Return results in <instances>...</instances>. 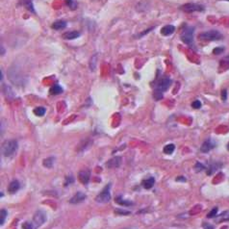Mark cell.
<instances>
[{
    "label": "cell",
    "mask_w": 229,
    "mask_h": 229,
    "mask_svg": "<svg viewBox=\"0 0 229 229\" xmlns=\"http://www.w3.org/2000/svg\"><path fill=\"white\" fill-rule=\"evenodd\" d=\"M18 147H19V144L17 141L9 140V141H6L2 144L1 152L5 157H11L16 153V151L18 150Z\"/></svg>",
    "instance_id": "6da1fadb"
},
{
    "label": "cell",
    "mask_w": 229,
    "mask_h": 229,
    "mask_svg": "<svg viewBox=\"0 0 229 229\" xmlns=\"http://www.w3.org/2000/svg\"><path fill=\"white\" fill-rule=\"evenodd\" d=\"M110 188H111V183L107 185L102 192L95 197V201L99 203H107L111 200V194H110Z\"/></svg>",
    "instance_id": "7a4b0ae2"
},
{
    "label": "cell",
    "mask_w": 229,
    "mask_h": 229,
    "mask_svg": "<svg viewBox=\"0 0 229 229\" xmlns=\"http://www.w3.org/2000/svg\"><path fill=\"white\" fill-rule=\"evenodd\" d=\"M199 38L204 41H219L221 40L222 35L217 30H210V31L201 33L199 35Z\"/></svg>",
    "instance_id": "3957f363"
},
{
    "label": "cell",
    "mask_w": 229,
    "mask_h": 229,
    "mask_svg": "<svg viewBox=\"0 0 229 229\" xmlns=\"http://www.w3.org/2000/svg\"><path fill=\"white\" fill-rule=\"evenodd\" d=\"M194 28L193 27H186L185 29H183V31L181 33V41L186 43V44H191L193 43L194 41Z\"/></svg>",
    "instance_id": "277c9868"
},
{
    "label": "cell",
    "mask_w": 229,
    "mask_h": 229,
    "mask_svg": "<svg viewBox=\"0 0 229 229\" xmlns=\"http://www.w3.org/2000/svg\"><path fill=\"white\" fill-rule=\"evenodd\" d=\"M171 85H172V80H171L169 77H164V78H162V79L158 82V84H157V86H156V89H155L154 90L160 91V93L163 94L164 91H166V90H169V88L171 87Z\"/></svg>",
    "instance_id": "5b68a950"
},
{
    "label": "cell",
    "mask_w": 229,
    "mask_h": 229,
    "mask_svg": "<svg viewBox=\"0 0 229 229\" xmlns=\"http://www.w3.org/2000/svg\"><path fill=\"white\" fill-rule=\"evenodd\" d=\"M45 221H46V215L43 211H37L35 213V215L33 217V223L36 227L41 226V224H43Z\"/></svg>",
    "instance_id": "8992f818"
},
{
    "label": "cell",
    "mask_w": 229,
    "mask_h": 229,
    "mask_svg": "<svg viewBox=\"0 0 229 229\" xmlns=\"http://www.w3.org/2000/svg\"><path fill=\"white\" fill-rule=\"evenodd\" d=\"M181 10L184 11L185 13H194V12H202L204 11V7L199 4H194V3H188L181 7Z\"/></svg>",
    "instance_id": "52a82bcc"
},
{
    "label": "cell",
    "mask_w": 229,
    "mask_h": 229,
    "mask_svg": "<svg viewBox=\"0 0 229 229\" xmlns=\"http://www.w3.org/2000/svg\"><path fill=\"white\" fill-rule=\"evenodd\" d=\"M85 198H86L85 194H83L82 192H77V193H76V194L70 198L69 203H71V204H78V203H80V202H83V201L85 200Z\"/></svg>",
    "instance_id": "ba28073f"
},
{
    "label": "cell",
    "mask_w": 229,
    "mask_h": 229,
    "mask_svg": "<svg viewBox=\"0 0 229 229\" xmlns=\"http://www.w3.org/2000/svg\"><path fill=\"white\" fill-rule=\"evenodd\" d=\"M90 178V171H82L78 173V179L82 183V184L86 185L89 183Z\"/></svg>",
    "instance_id": "9c48e42d"
},
{
    "label": "cell",
    "mask_w": 229,
    "mask_h": 229,
    "mask_svg": "<svg viewBox=\"0 0 229 229\" xmlns=\"http://www.w3.org/2000/svg\"><path fill=\"white\" fill-rule=\"evenodd\" d=\"M214 147H215V143H214L211 139H209L202 144V145L200 147V151L203 152V153H207V152H209Z\"/></svg>",
    "instance_id": "30bf717a"
},
{
    "label": "cell",
    "mask_w": 229,
    "mask_h": 229,
    "mask_svg": "<svg viewBox=\"0 0 229 229\" xmlns=\"http://www.w3.org/2000/svg\"><path fill=\"white\" fill-rule=\"evenodd\" d=\"M20 188V183L19 180H14L10 183V185L8 187V191L10 194H16Z\"/></svg>",
    "instance_id": "8fae6325"
},
{
    "label": "cell",
    "mask_w": 229,
    "mask_h": 229,
    "mask_svg": "<svg viewBox=\"0 0 229 229\" xmlns=\"http://www.w3.org/2000/svg\"><path fill=\"white\" fill-rule=\"evenodd\" d=\"M120 164H121V157H114L113 159L108 161V163L106 164V166H108L109 169H115V167L119 166Z\"/></svg>",
    "instance_id": "7c38bea8"
},
{
    "label": "cell",
    "mask_w": 229,
    "mask_h": 229,
    "mask_svg": "<svg viewBox=\"0 0 229 229\" xmlns=\"http://www.w3.org/2000/svg\"><path fill=\"white\" fill-rule=\"evenodd\" d=\"M175 31V27L173 25H166L162 28L161 30V34L163 36H171L173 34Z\"/></svg>",
    "instance_id": "4fadbf2b"
},
{
    "label": "cell",
    "mask_w": 229,
    "mask_h": 229,
    "mask_svg": "<svg viewBox=\"0 0 229 229\" xmlns=\"http://www.w3.org/2000/svg\"><path fill=\"white\" fill-rule=\"evenodd\" d=\"M154 184H155V179H154L153 177H148V178H146V179H144L143 182H142L143 187H144V189H146V190L151 189L152 187L154 186Z\"/></svg>",
    "instance_id": "5bb4252c"
},
{
    "label": "cell",
    "mask_w": 229,
    "mask_h": 229,
    "mask_svg": "<svg viewBox=\"0 0 229 229\" xmlns=\"http://www.w3.org/2000/svg\"><path fill=\"white\" fill-rule=\"evenodd\" d=\"M2 90H3L4 95H5L9 100H12V99L14 97V91H13V90H12V88H11L10 86H8V85H4Z\"/></svg>",
    "instance_id": "9a60e30c"
},
{
    "label": "cell",
    "mask_w": 229,
    "mask_h": 229,
    "mask_svg": "<svg viewBox=\"0 0 229 229\" xmlns=\"http://www.w3.org/2000/svg\"><path fill=\"white\" fill-rule=\"evenodd\" d=\"M80 37V33L77 31H69V32H66L63 35V38L66 40H75Z\"/></svg>",
    "instance_id": "2e32d148"
},
{
    "label": "cell",
    "mask_w": 229,
    "mask_h": 229,
    "mask_svg": "<svg viewBox=\"0 0 229 229\" xmlns=\"http://www.w3.org/2000/svg\"><path fill=\"white\" fill-rule=\"evenodd\" d=\"M63 93V88L61 87L60 85L58 84H55L53 85L50 90H49V94L52 95H61Z\"/></svg>",
    "instance_id": "e0dca14e"
},
{
    "label": "cell",
    "mask_w": 229,
    "mask_h": 229,
    "mask_svg": "<svg viewBox=\"0 0 229 229\" xmlns=\"http://www.w3.org/2000/svg\"><path fill=\"white\" fill-rule=\"evenodd\" d=\"M52 29L54 30H61L64 29L67 27V22L65 20H56L52 25H51Z\"/></svg>",
    "instance_id": "ac0fdd59"
},
{
    "label": "cell",
    "mask_w": 229,
    "mask_h": 229,
    "mask_svg": "<svg viewBox=\"0 0 229 229\" xmlns=\"http://www.w3.org/2000/svg\"><path fill=\"white\" fill-rule=\"evenodd\" d=\"M19 5H23L29 11H31L32 13H35V9H34L33 3H32V0H20Z\"/></svg>",
    "instance_id": "d6986e66"
},
{
    "label": "cell",
    "mask_w": 229,
    "mask_h": 229,
    "mask_svg": "<svg viewBox=\"0 0 229 229\" xmlns=\"http://www.w3.org/2000/svg\"><path fill=\"white\" fill-rule=\"evenodd\" d=\"M215 220L217 222H222L225 221H229V211H225L222 214H221V215L216 216Z\"/></svg>",
    "instance_id": "ffe728a7"
},
{
    "label": "cell",
    "mask_w": 229,
    "mask_h": 229,
    "mask_svg": "<svg viewBox=\"0 0 229 229\" xmlns=\"http://www.w3.org/2000/svg\"><path fill=\"white\" fill-rule=\"evenodd\" d=\"M175 150V145L173 144H166L165 147H164V153L166 154H172V152Z\"/></svg>",
    "instance_id": "44dd1931"
},
{
    "label": "cell",
    "mask_w": 229,
    "mask_h": 229,
    "mask_svg": "<svg viewBox=\"0 0 229 229\" xmlns=\"http://www.w3.org/2000/svg\"><path fill=\"white\" fill-rule=\"evenodd\" d=\"M54 161H55V158H54V157H49V158L44 159V161H43V166H44L45 167H48V169H50V167L53 166Z\"/></svg>",
    "instance_id": "7402d4cb"
},
{
    "label": "cell",
    "mask_w": 229,
    "mask_h": 229,
    "mask_svg": "<svg viewBox=\"0 0 229 229\" xmlns=\"http://www.w3.org/2000/svg\"><path fill=\"white\" fill-rule=\"evenodd\" d=\"M45 112H46V110H45L44 107H37V108L34 109V114L38 117H42L44 116Z\"/></svg>",
    "instance_id": "603a6c76"
},
{
    "label": "cell",
    "mask_w": 229,
    "mask_h": 229,
    "mask_svg": "<svg viewBox=\"0 0 229 229\" xmlns=\"http://www.w3.org/2000/svg\"><path fill=\"white\" fill-rule=\"evenodd\" d=\"M96 59H97V55H94L90 59V70H95V67H96Z\"/></svg>",
    "instance_id": "cb8c5ba5"
},
{
    "label": "cell",
    "mask_w": 229,
    "mask_h": 229,
    "mask_svg": "<svg viewBox=\"0 0 229 229\" xmlns=\"http://www.w3.org/2000/svg\"><path fill=\"white\" fill-rule=\"evenodd\" d=\"M67 5L71 9V10H76L77 9V2L75 0H66Z\"/></svg>",
    "instance_id": "d4e9b609"
},
{
    "label": "cell",
    "mask_w": 229,
    "mask_h": 229,
    "mask_svg": "<svg viewBox=\"0 0 229 229\" xmlns=\"http://www.w3.org/2000/svg\"><path fill=\"white\" fill-rule=\"evenodd\" d=\"M204 169H205V166H204L201 163H199V162H197V163L195 164V166H194V171H195V172H202Z\"/></svg>",
    "instance_id": "484cf974"
},
{
    "label": "cell",
    "mask_w": 229,
    "mask_h": 229,
    "mask_svg": "<svg viewBox=\"0 0 229 229\" xmlns=\"http://www.w3.org/2000/svg\"><path fill=\"white\" fill-rule=\"evenodd\" d=\"M116 202L120 204V205H132L133 203L131 201H126V200H123L121 197H117L116 198Z\"/></svg>",
    "instance_id": "4316f807"
},
{
    "label": "cell",
    "mask_w": 229,
    "mask_h": 229,
    "mask_svg": "<svg viewBox=\"0 0 229 229\" xmlns=\"http://www.w3.org/2000/svg\"><path fill=\"white\" fill-rule=\"evenodd\" d=\"M115 213L118 214V215H121V216H126V215H130L131 214L130 211H125V210H121V209H116Z\"/></svg>",
    "instance_id": "83f0119b"
},
{
    "label": "cell",
    "mask_w": 229,
    "mask_h": 229,
    "mask_svg": "<svg viewBox=\"0 0 229 229\" xmlns=\"http://www.w3.org/2000/svg\"><path fill=\"white\" fill-rule=\"evenodd\" d=\"M217 213H218V207H215L214 208L208 215H207V218L208 219H212V218H216V216H217Z\"/></svg>",
    "instance_id": "f1b7e54d"
},
{
    "label": "cell",
    "mask_w": 229,
    "mask_h": 229,
    "mask_svg": "<svg viewBox=\"0 0 229 229\" xmlns=\"http://www.w3.org/2000/svg\"><path fill=\"white\" fill-rule=\"evenodd\" d=\"M37 227L34 225V223L31 222H24L22 224V229H36Z\"/></svg>",
    "instance_id": "f546056e"
},
{
    "label": "cell",
    "mask_w": 229,
    "mask_h": 229,
    "mask_svg": "<svg viewBox=\"0 0 229 229\" xmlns=\"http://www.w3.org/2000/svg\"><path fill=\"white\" fill-rule=\"evenodd\" d=\"M7 217V212L6 210H1V217H0V223H1V225H3L4 221H5V219Z\"/></svg>",
    "instance_id": "4dcf8cb0"
},
{
    "label": "cell",
    "mask_w": 229,
    "mask_h": 229,
    "mask_svg": "<svg viewBox=\"0 0 229 229\" xmlns=\"http://www.w3.org/2000/svg\"><path fill=\"white\" fill-rule=\"evenodd\" d=\"M192 107L194 109H199L201 107V102L199 100H194L193 103H192Z\"/></svg>",
    "instance_id": "1f68e13d"
},
{
    "label": "cell",
    "mask_w": 229,
    "mask_h": 229,
    "mask_svg": "<svg viewBox=\"0 0 229 229\" xmlns=\"http://www.w3.org/2000/svg\"><path fill=\"white\" fill-rule=\"evenodd\" d=\"M74 181V178L72 177V176H67V181L65 182V184H64V186H68V185H69L70 183H72Z\"/></svg>",
    "instance_id": "d6a6232c"
},
{
    "label": "cell",
    "mask_w": 229,
    "mask_h": 229,
    "mask_svg": "<svg viewBox=\"0 0 229 229\" xmlns=\"http://www.w3.org/2000/svg\"><path fill=\"white\" fill-rule=\"evenodd\" d=\"M154 28H155V27L153 26V27H150V28H148V29H146V30H145V31H144V32H143V33H141V34H139V35H138V38H140V37H143V36H144L145 34H147V33H149V32H151V31H152V30H153Z\"/></svg>",
    "instance_id": "836d02e7"
},
{
    "label": "cell",
    "mask_w": 229,
    "mask_h": 229,
    "mask_svg": "<svg viewBox=\"0 0 229 229\" xmlns=\"http://www.w3.org/2000/svg\"><path fill=\"white\" fill-rule=\"evenodd\" d=\"M224 50V48L223 47H216L215 49L213 50V53L214 54H216V55H218V54H221V53H222V51Z\"/></svg>",
    "instance_id": "e575fe53"
},
{
    "label": "cell",
    "mask_w": 229,
    "mask_h": 229,
    "mask_svg": "<svg viewBox=\"0 0 229 229\" xmlns=\"http://www.w3.org/2000/svg\"><path fill=\"white\" fill-rule=\"evenodd\" d=\"M202 226H203V229H214V226H213L212 224H210V223H206V222H204V223L202 224Z\"/></svg>",
    "instance_id": "d590c367"
},
{
    "label": "cell",
    "mask_w": 229,
    "mask_h": 229,
    "mask_svg": "<svg viewBox=\"0 0 229 229\" xmlns=\"http://www.w3.org/2000/svg\"><path fill=\"white\" fill-rule=\"evenodd\" d=\"M226 98H227V91H226V90H223L221 91V99H222L223 101H225Z\"/></svg>",
    "instance_id": "8d00e7d4"
},
{
    "label": "cell",
    "mask_w": 229,
    "mask_h": 229,
    "mask_svg": "<svg viewBox=\"0 0 229 229\" xmlns=\"http://www.w3.org/2000/svg\"><path fill=\"white\" fill-rule=\"evenodd\" d=\"M176 181H182V182H185L186 181V178L183 177V176H180V177H177L176 178Z\"/></svg>",
    "instance_id": "74e56055"
},
{
    "label": "cell",
    "mask_w": 229,
    "mask_h": 229,
    "mask_svg": "<svg viewBox=\"0 0 229 229\" xmlns=\"http://www.w3.org/2000/svg\"><path fill=\"white\" fill-rule=\"evenodd\" d=\"M4 52H5V49L3 48V45H1V55H4Z\"/></svg>",
    "instance_id": "f35d334b"
},
{
    "label": "cell",
    "mask_w": 229,
    "mask_h": 229,
    "mask_svg": "<svg viewBox=\"0 0 229 229\" xmlns=\"http://www.w3.org/2000/svg\"><path fill=\"white\" fill-rule=\"evenodd\" d=\"M0 73H1V81L3 80V72H2V70L0 71Z\"/></svg>",
    "instance_id": "ab89813d"
},
{
    "label": "cell",
    "mask_w": 229,
    "mask_h": 229,
    "mask_svg": "<svg viewBox=\"0 0 229 229\" xmlns=\"http://www.w3.org/2000/svg\"><path fill=\"white\" fill-rule=\"evenodd\" d=\"M227 149L229 150V144H228V145H227Z\"/></svg>",
    "instance_id": "60d3db41"
},
{
    "label": "cell",
    "mask_w": 229,
    "mask_h": 229,
    "mask_svg": "<svg viewBox=\"0 0 229 229\" xmlns=\"http://www.w3.org/2000/svg\"><path fill=\"white\" fill-rule=\"evenodd\" d=\"M228 1H229V0H228Z\"/></svg>",
    "instance_id": "b9f144b4"
}]
</instances>
